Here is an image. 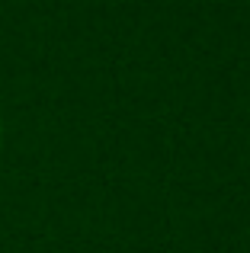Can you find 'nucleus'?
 <instances>
[{
  "instance_id": "nucleus-1",
  "label": "nucleus",
  "mask_w": 250,
  "mask_h": 253,
  "mask_svg": "<svg viewBox=\"0 0 250 253\" xmlns=\"http://www.w3.org/2000/svg\"><path fill=\"white\" fill-rule=\"evenodd\" d=\"M0 138H3V128H0Z\"/></svg>"
}]
</instances>
